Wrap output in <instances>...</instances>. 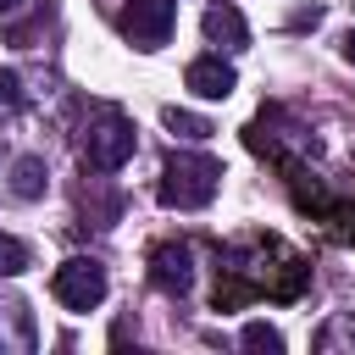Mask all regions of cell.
<instances>
[{
	"mask_svg": "<svg viewBox=\"0 0 355 355\" xmlns=\"http://www.w3.org/2000/svg\"><path fill=\"white\" fill-rule=\"evenodd\" d=\"M22 266H28V244L11 239V233H0V277H17Z\"/></svg>",
	"mask_w": 355,
	"mask_h": 355,
	"instance_id": "obj_11",
	"label": "cell"
},
{
	"mask_svg": "<svg viewBox=\"0 0 355 355\" xmlns=\"http://www.w3.org/2000/svg\"><path fill=\"white\" fill-rule=\"evenodd\" d=\"M122 33L139 44V50H161L172 39V22H178V0H128L122 6Z\"/></svg>",
	"mask_w": 355,
	"mask_h": 355,
	"instance_id": "obj_4",
	"label": "cell"
},
{
	"mask_svg": "<svg viewBox=\"0 0 355 355\" xmlns=\"http://www.w3.org/2000/svg\"><path fill=\"white\" fill-rule=\"evenodd\" d=\"M133 122L122 111H100L89 128H83V166L89 172H116L133 161Z\"/></svg>",
	"mask_w": 355,
	"mask_h": 355,
	"instance_id": "obj_2",
	"label": "cell"
},
{
	"mask_svg": "<svg viewBox=\"0 0 355 355\" xmlns=\"http://www.w3.org/2000/svg\"><path fill=\"white\" fill-rule=\"evenodd\" d=\"M205 39L222 44V50H244V44H250V22H244V11L227 6V0L211 6V11H205Z\"/></svg>",
	"mask_w": 355,
	"mask_h": 355,
	"instance_id": "obj_7",
	"label": "cell"
},
{
	"mask_svg": "<svg viewBox=\"0 0 355 355\" xmlns=\"http://www.w3.org/2000/svg\"><path fill=\"white\" fill-rule=\"evenodd\" d=\"M44 189H50L44 155H17V166H11V194H17V200H39Z\"/></svg>",
	"mask_w": 355,
	"mask_h": 355,
	"instance_id": "obj_8",
	"label": "cell"
},
{
	"mask_svg": "<svg viewBox=\"0 0 355 355\" xmlns=\"http://www.w3.org/2000/svg\"><path fill=\"white\" fill-rule=\"evenodd\" d=\"M17 6H22V0H0V17H6V11H17Z\"/></svg>",
	"mask_w": 355,
	"mask_h": 355,
	"instance_id": "obj_14",
	"label": "cell"
},
{
	"mask_svg": "<svg viewBox=\"0 0 355 355\" xmlns=\"http://www.w3.org/2000/svg\"><path fill=\"white\" fill-rule=\"evenodd\" d=\"M349 239H355V222H349Z\"/></svg>",
	"mask_w": 355,
	"mask_h": 355,
	"instance_id": "obj_15",
	"label": "cell"
},
{
	"mask_svg": "<svg viewBox=\"0 0 355 355\" xmlns=\"http://www.w3.org/2000/svg\"><path fill=\"white\" fill-rule=\"evenodd\" d=\"M22 105V78L11 67H0V111H17Z\"/></svg>",
	"mask_w": 355,
	"mask_h": 355,
	"instance_id": "obj_12",
	"label": "cell"
},
{
	"mask_svg": "<svg viewBox=\"0 0 355 355\" xmlns=\"http://www.w3.org/2000/svg\"><path fill=\"white\" fill-rule=\"evenodd\" d=\"M183 83H189L200 100H227V94L239 89V72H233L222 55H194L189 72H183Z\"/></svg>",
	"mask_w": 355,
	"mask_h": 355,
	"instance_id": "obj_6",
	"label": "cell"
},
{
	"mask_svg": "<svg viewBox=\"0 0 355 355\" xmlns=\"http://www.w3.org/2000/svg\"><path fill=\"white\" fill-rule=\"evenodd\" d=\"M105 266L100 261H89V255H72V261H61L55 266V277H50V294L67 305V311H94L100 300H105Z\"/></svg>",
	"mask_w": 355,
	"mask_h": 355,
	"instance_id": "obj_3",
	"label": "cell"
},
{
	"mask_svg": "<svg viewBox=\"0 0 355 355\" xmlns=\"http://www.w3.org/2000/svg\"><path fill=\"white\" fill-rule=\"evenodd\" d=\"M161 122H166L178 139H189V144H205V139H211V122H205V116H194V111H178V105H166V111H161Z\"/></svg>",
	"mask_w": 355,
	"mask_h": 355,
	"instance_id": "obj_9",
	"label": "cell"
},
{
	"mask_svg": "<svg viewBox=\"0 0 355 355\" xmlns=\"http://www.w3.org/2000/svg\"><path fill=\"white\" fill-rule=\"evenodd\" d=\"M222 178H227V172H222V161H216V155L172 150V155H166V166H161L155 194H161V205H166V211H205V205L216 200Z\"/></svg>",
	"mask_w": 355,
	"mask_h": 355,
	"instance_id": "obj_1",
	"label": "cell"
},
{
	"mask_svg": "<svg viewBox=\"0 0 355 355\" xmlns=\"http://www.w3.org/2000/svg\"><path fill=\"white\" fill-rule=\"evenodd\" d=\"M239 344H244V349H261V355H283V333H277L272 322H244Z\"/></svg>",
	"mask_w": 355,
	"mask_h": 355,
	"instance_id": "obj_10",
	"label": "cell"
},
{
	"mask_svg": "<svg viewBox=\"0 0 355 355\" xmlns=\"http://www.w3.org/2000/svg\"><path fill=\"white\" fill-rule=\"evenodd\" d=\"M150 283H155L161 294L183 300V294L194 288V250H189V244H178V239L155 244V250H150Z\"/></svg>",
	"mask_w": 355,
	"mask_h": 355,
	"instance_id": "obj_5",
	"label": "cell"
},
{
	"mask_svg": "<svg viewBox=\"0 0 355 355\" xmlns=\"http://www.w3.org/2000/svg\"><path fill=\"white\" fill-rule=\"evenodd\" d=\"M344 61H349V67H355V28H349V33H344Z\"/></svg>",
	"mask_w": 355,
	"mask_h": 355,
	"instance_id": "obj_13",
	"label": "cell"
}]
</instances>
